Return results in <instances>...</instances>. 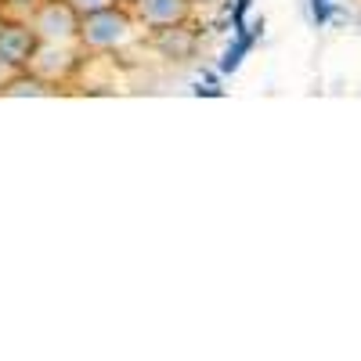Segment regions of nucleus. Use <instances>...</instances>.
<instances>
[{"label":"nucleus","mask_w":361,"mask_h":361,"mask_svg":"<svg viewBox=\"0 0 361 361\" xmlns=\"http://www.w3.org/2000/svg\"><path fill=\"white\" fill-rule=\"evenodd\" d=\"M134 11L152 29H173L188 18L192 0H134Z\"/></svg>","instance_id":"20e7f679"},{"label":"nucleus","mask_w":361,"mask_h":361,"mask_svg":"<svg viewBox=\"0 0 361 361\" xmlns=\"http://www.w3.org/2000/svg\"><path fill=\"white\" fill-rule=\"evenodd\" d=\"M80 22H83V15L69 0H40L29 11V25L37 29V37L44 44H69L73 37H80Z\"/></svg>","instance_id":"f03ea898"},{"label":"nucleus","mask_w":361,"mask_h":361,"mask_svg":"<svg viewBox=\"0 0 361 361\" xmlns=\"http://www.w3.org/2000/svg\"><path fill=\"white\" fill-rule=\"evenodd\" d=\"M311 4H314V18L325 22V15H329V0H311Z\"/></svg>","instance_id":"6e6552de"},{"label":"nucleus","mask_w":361,"mask_h":361,"mask_svg":"<svg viewBox=\"0 0 361 361\" xmlns=\"http://www.w3.org/2000/svg\"><path fill=\"white\" fill-rule=\"evenodd\" d=\"M134 37V22L123 8H102L94 15H83L80 22V40L87 47H94V51H109V47H119V44H127Z\"/></svg>","instance_id":"f257e3e1"},{"label":"nucleus","mask_w":361,"mask_h":361,"mask_svg":"<svg viewBox=\"0 0 361 361\" xmlns=\"http://www.w3.org/2000/svg\"><path fill=\"white\" fill-rule=\"evenodd\" d=\"M257 37H260V25H253V29H246V25H243V29H238V40H235L228 51H224V62H221V69H224V73H235L238 66H243V58L250 54V47L257 44Z\"/></svg>","instance_id":"39448f33"},{"label":"nucleus","mask_w":361,"mask_h":361,"mask_svg":"<svg viewBox=\"0 0 361 361\" xmlns=\"http://www.w3.org/2000/svg\"><path fill=\"white\" fill-rule=\"evenodd\" d=\"M130 4H134V0H130Z\"/></svg>","instance_id":"9d476101"},{"label":"nucleus","mask_w":361,"mask_h":361,"mask_svg":"<svg viewBox=\"0 0 361 361\" xmlns=\"http://www.w3.org/2000/svg\"><path fill=\"white\" fill-rule=\"evenodd\" d=\"M37 4L40 0H0V11H18L22 15V11H33Z\"/></svg>","instance_id":"0eeeda50"},{"label":"nucleus","mask_w":361,"mask_h":361,"mask_svg":"<svg viewBox=\"0 0 361 361\" xmlns=\"http://www.w3.org/2000/svg\"><path fill=\"white\" fill-rule=\"evenodd\" d=\"M246 8H250V0H238V8H235V25L243 29V15H246Z\"/></svg>","instance_id":"1a4fd4ad"},{"label":"nucleus","mask_w":361,"mask_h":361,"mask_svg":"<svg viewBox=\"0 0 361 361\" xmlns=\"http://www.w3.org/2000/svg\"><path fill=\"white\" fill-rule=\"evenodd\" d=\"M40 37L33 25L25 22H0V62H8V69H29L40 51Z\"/></svg>","instance_id":"7ed1b4c3"},{"label":"nucleus","mask_w":361,"mask_h":361,"mask_svg":"<svg viewBox=\"0 0 361 361\" xmlns=\"http://www.w3.org/2000/svg\"><path fill=\"white\" fill-rule=\"evenodd\" d=\"M69 4L80 11V15H94V11H102V8H109L112 0H69Z\"/></svg>","instance_id":"423d86ee"}]
</instances>
